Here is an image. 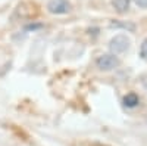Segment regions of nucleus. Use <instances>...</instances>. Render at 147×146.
Segmentation results:
<instances>
[{
    "instance_id": "obj_1",
    "label": "nucleus",
    "mask_w": 147,
    "mask_h": 146,
    "mask_svg": "<svg viewBox=\"0 0 147 146\" xmlns=\"http://www.w3.org/2000/svg\"><path fill=\"white\" fill-rule=\"evenodd\" d=\"M121 64V60L118 59V56H115L113 53H106V55H100L96 59V65L102 71H112L115 68H118Z\"/></svg>"
},
{
    "instance_id": "obj_4",
    "label": "nucleus",
    "mask_w": 147,
    "mask_h": 146,
    "mask_svg": "<svg viewBox=\"0 0 147 146\" xmlns=\"http://www.w3.org/2000/svg\"><path fill=\"white\" fill-rule=\"evenodd\" d=\"M138 103H140V97H138L137 93L131 92V93H128V94L124 96V105L127 108H136Z\"/></svg>"
},
{
    "instance_id": "obj_5",
    "label": "nucleus",
    "mask_w": 147,
    "mask_h": 146,
    "mask_svg": "<svg viewBox=\"0 0 147 146\" xmlns=\"http://www.w3.org/2000/svg\"><path fill=\"white\" fill-rule=\"evenodd\" d=\"M129 0H112V6L115 7L116 12H119V14H125V12H128L129 9Z\"/></svg>"
},
{
    "instance_id": "obj_6",
    "label": "nucleus",
    "mask_w": 147,
    "mask_h": 146,
    "mask_svg": "<svg viewBox=\"0 0 147 146\" xmlns=\"http://www.w3.org/2000/svg\"><path fill=\"white\" fill-rule=\"evenodd\" d=\"M140 56H141L144 60H147V39L143 40V43H141V46H140Z\"/></svg>"
},
{
    "instance_id": "obj_3",
    "label": "nucleus",
    "mask_w": 147,
    "mask_h": 146,
    "mask_svg": "<svg viewBox=\"0 0 147 146\" xmlns=\"http://www.w3.org/2000/svg\"><path fill=\"white\" fill-rule=\"evenodd\" d=\"M72 9L71 3L68 0H49L47 10L53 15H66Z\"/></svg>"
},
{
    "instance_id": "obj_2",
    "label": "nucleus",
    "mask_w": 147,
    "mask_h": 146,
    "mask_svg": "<svg viewBox=\"0 0 147 146\" xmlns=\"http://www.w3.org/2000/svg\"><path fill=\"white\" fill-rule=\"evenodd\" d=\"M129 39L124 34H118L115 37L109 41V47L110 50L113 52V55H119V53H124L129 49Z\"/></svg>"
},
{
    "instance_id": "obj_7",
    "label": "nucleus",
    "mask_w": 147,
    "mask_h": 146,
    "mask_svg": "<svg viewBox=\"0 0 147 146\" xmlns=\"http://www.w3.org/2000/svg\"><path fill=\"white\" fill-rule=\"evenodd\" d=\"M136 5H137L138 7L146 9V7H147V0H136Z\"/></svg>"
}]
</instances>
